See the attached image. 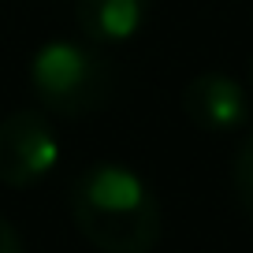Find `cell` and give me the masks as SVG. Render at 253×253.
Listing matches in <instances>:
<instances>
[{
	"instance_id": "6da1fadb",
	"label": "cell",
	"mask_w": 253,
	"mask_h": 253,
	"mask_svg": "<svg viewBox=\"0 0 253 253\" xmlns=\"http://www.w3.org/2000/svg\"><path fill=\"white\" fill-rule=\"evenodd\" d=\"M67 209L79 235L101 253H153L160 242V201L126 164L97 160L71 179Z\"/></svg>"
},
{
	"instance_id": "7a4b0ae2",
	"label": "cell",
	"mask_w": 253,
	"mask_h": 253,
	"mask_svg": "<svg viewBox=\"0 0 253 253\" xmlns=\"http://www.w3.org/2000/svg\"><path fill=\"white\" fill-rule=\"evenodd\" d=\"M116 71L97 45L79 41H45L30 60V89L38 104L52 116L82 119L101 112L112 97Z\"/></svg>"
},
{
	"instance_id": "3957f363",
	"label": "cell",
	"mask_w": 253,
	"mask_h": 253,
	"mask_svg": "<svg viewBox=\"0 0 253 253\" xmlns=\"http://www.w3.org/2000/svg\"><path fill=\"white\" fill-rule=\"evenodd\" d=\"M60 164V134L48 112L19 108L0 119V182L26 190L48 179Z\"/></svg>"
},
{
	"instance_id": "277c9868",
	"label": "cell",
	"mask_w": 253,
	"mask_h": 253,
	"mask_svg": "<svg viewBox=\"0 0 253 253\" xmlns=\"http://www.w3.org/2000/svg\"><path fill=\"white\" fill-rule=\"evenodd\" d=\"M182 112L205 134H231L250 119V93L223 71H201L182 89Z\"/></svg>"
},
{
	"instance_id": "5b68a950",
	"label": "cell",
	"mask_w": 253,
	"mask_h": 253,
	"mask_svg": "<svg viewBox=\"0 0 253 253\" xmlns=\"http://www.w3.org/2000/svg\"><path fill=\"white\" fill-rule=\"evenodd\" d=\"M153 0H75V23L89 45H123L145 26Z\"/></svg>"
},
{
	"instance_id": "8992f818",
	"label": "cell",
	"mask_w": 253,
	"mask_h": 253,
	"mask_svg": "<svg viewBox=\"0 0 253 253\" xmlns=\"http://www.w3.org/2000/svg\"><path fill=\"white\" fill-rule=\"evenodd\" d=\"M231 186H235V198H238V205H242V212L253 220V134H246V142L235 149Z\"/></svg>"
},
{
	"instance_id": "52a82bcc",
	"label": "cell",
	"mask_w": 253,
	"mask_h": 253,
	"mask_svg": "<svg viewBox=\"0 0 253 253\" xmlns=\"http://www.w3.org/2000/svg\"><path fill=\"white\" fill-rule=\"evenodd\" d=\"M0 253H23V238L4 216H0Z\"/></svg>"
},
{
	"instance_id": "ba28073f",
	"label": "cell",
	"mask_w": 253,
	"mask_h": 253,
	"mask_svg": "<svg viewBox=\"0 0 253 253\" xmlns=\"http://www.w3.org/2000/svg\"><path fill=\"white\" fill-rule=\"evenodd\" d=\"M246 82H250V89H253V52H250V63H246Z\"/></svg>"
}]
</instances>
